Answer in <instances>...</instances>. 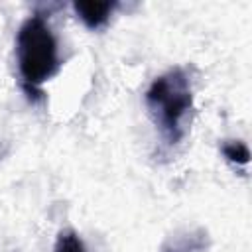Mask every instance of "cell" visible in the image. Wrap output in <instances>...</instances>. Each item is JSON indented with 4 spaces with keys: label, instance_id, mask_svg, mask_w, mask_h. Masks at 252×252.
<instances>
[{
    "label": "cell",
    "instance_id": "1",
    "mask_svg": "<svg viewBox=\"0 0 252 252\" xmlns=\"http://www.w3.org/2000/svg\"><path fill=\"white\" fill-rule=\"evenodd\" d=\"M148 114L167 146H175L187 132L193 110V89L189 75L181 67H173L156 77L146 94Z\"/></svg>",
    "mask_w": 252,
    "mask_h": 252
},
{
    "label": "cell",
    "instance_id": "2",
    "mask_svg": "<svg viewBox=\"0 0 252 252\" xmlns=\"http://www.w3.org/2000/svg\"><path fill=\"white\" fill-rule=\"evenodd\" d=\"M16 63L22 87L30 98L41 96V85L49 81L61 65L57 37L45 16L33 14L22 22L16 35Z\"/></svg>",
    "mask_w": 252,
    "mask_h": 252
},
{
    "label": "cell",
    "instance_id": "3",
    "mask_svg": "<svg viewBox=\"0 0 252 252\" xmlns=\"http://www.w3.org/2000/svg\"><path fill=\"white\" fill-rule=\"evenodd\" d=\"M118 8V2H73V10L77 18L89 30H100L108 24L110 16Z\"/></svg>",
    "mask_w": 252,
    "mask_h": 252
},
{
    "label": "cell",
    "instance_id": "4",
    "mask_svg": "<svg viewBox=\"0 0 252 252\" xmlns=\"http://www.w3.org/2000/svg\"><path fill=\"white\" fill-rule=\"evenodd\" d=\"M207 244H209L207 232L199 228V230H191L187 234L169 238L163 244L161 252H205Z\"/></svg>",
    "mask_w": 252,
    "mask_h": 252
},
{
    "label": "cell",
    "instance_id": "5",
    "mask_svg": "<svg viewBox=\"0 0 252 252\" xmlns=\"http://www.w3.org/2000/svg\"><path fill=\"white\" fill-rule=\"evenodd\" d=\"M220 152H222L224 159L234 165H248V161H250V150L242 140H226L220 146Z\"/></svg>",
    "mask_w": 252,
    "mask_h": 252
},
{
    "label": "cell",
    "instance_id": "6",
    "mask_svg": "<svg viewBox=\"0 0 252 252\" xmlns=\"http://www.w3.org/2000/svg\"><path fill=\"white\" fill-rule=\"evenodd\" d=\"M53 252H87V248L75 230L65 228L57 234L55 244H53Z\"/></svg>",
    "mask_w": 252,
    "mask_h": 252
}]
</instances>
